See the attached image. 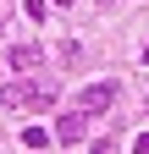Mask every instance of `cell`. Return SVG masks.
<instances>
[{
	"label": "cell",
	"mask_w": 149,
	"mask_h": 154,
	"mask_svg": "<svg viewBox=\"0 0 149 154\" xmlns=\"http://www.w3.org/2000/svg\"><path fill=\"white\" fill-rule=\"evenodd\" d=\"M55 94L44 83H33V77H11V83H0V110H50Z\"/></svg>",
	"instance_id": "1"
},
{
	"label": "cell",
	"mask_w": 149,
	"mask_h": 154,
	"mask_svg": "<svg viewBox=\"0 0 149 154\" xmlns=\"http://www.w3.org/2000/svg\"><path fill=\"white\" fill-rule=\"evenodd\" d=\"M116 105V83H88L83 94H78V110L83 116H100V110H110Z\"/></svg>",
	"instance_id": "2"
},
{
	"label": "cell",
	"mask_w": 149,
	"mask_h": 154,
	"mask_svg": "<svg viewBox=\"0 0 149 154\" xmlns=\"http://www.w3.org/2000/svg\"><path fill=\"white\" fill-rule=\"evenodd\" d=\"M83 132H88V116L83 110H72V116L55 121V138H61V143H83Z\"/></svg>",
	"instance_id": "3"
},
{
	"label": "cell",
	"mask_w": 149,
	"mask_h": 154,
	"mask_svg": "<svg viewBox=\"0 0 149 154\" xmlns=\"http://www.w3.org/2000/svg\"><path fill=\"white\" fill-rule=\"evenodd\" d=\"M39 55H44L39 44H11V55H6V61H11L17 72H33V66H39Z\"/></svg>",
	"instance_id": "4"
},
{
	"label": "cell",
	"mask_w": 149,
	"mask_h": 154,
	"mask_svg": "<svg viewBox=\"0 0 149 154\" xmlns=\"http://www.w3.org/2000/svg\"><path fill=\"white\" fill-rule=\"evenodd\" d=\"M50 138H55V132H44V127H28V132H22V143H28V149H44Z\"/></svg>",
	"instance_id": "5"
},
{
	"label": "cell",
	"mask_w": 149,
	"mask_h": 154,
	"mask_svg": "<svg viewBox=\"0 0 149 154\" xmlns=\"http://www.w3.org/2000/svg\"><path fill=\"white\" fill-rule=\"evenodd\" d=\"M133 154H149V132H144V138H138V143H133Z\"/></svg>",
	"instance_id": "6"
},
{
	"label": "cell",
	"mask_w": 149,
	"mask_h": 154,
	"mask_svg": "<svg viewBox=\"0 0 149 154\" xmlns=\"http://www.w3.org/2000/svg\"><path fill=\"white\" fill-rule=\"evenodd\" d=\"M94 154H110V143H105V138H100V143H94Z\"/></svg>",
	"instance_id": "7"
},
{
	"label": "cell",
	"mask_w": 149,
	"mask_h": 154,
	"mask_svg": "<svg viewBox=\"0 0 149 154\" xmlns=\"http://www.w3.org/2000/svg\"><path fill=\"white\" fill-rule=\"evenodd\" d=\"M144 61H149V44H144Z\"/></svg>",
	"instance_id": "8"
},
{
	"label": "cell",
	"mask_w": 149,
	"mask_h": 154,
	"mask_svg": "<svg viewBox=\"0 0 149 154\" xmlns=\"http://www.w3.org/2000/svg\"><path fill=\"white\" fill-rule=\"evenodd\" d=\"M0 28H6V17H0Z\"/></svg>",
	"instance_id": "9"
},
{
	"label": "cell",
	"mask_w": 149,
	"mask_h": 154,
	"mask_svg": "<svg viewBox=\"0 0 149 154\" xmlns=\"http://www.w3.org/2000/svg\"><path fill=\"white\" fill-rule=\"evenodd\" d=\"M61 6H72V0H61Z\"/></svg>",
	"instance_id": "10"
},
{
	"label": "cell",
	"mask_w": 149,
	"mask_h": 154,
	"mask_svg": "<svg viewBox=\"0 0 149 154\" xmlns=\"http://www.w3.org/2000/svg\"><path fill=\"white\" fill-rule=\"evenodd\" d=\"M144 110H149V99H144Z\"/></svg>",
	"instance_id": "11"
},
{
	"label": "cell",
	"mask_w": 149,
	"mask_h": 154,
	"mask_svg": "<svg viewBox=\"0 0 149 154\" xmlns=\"http://www.w3.org/2000/svg\"><path fill=\"white\" fill-rule=\"evenodd\" d=\"M105 6H110V0H105Z\"/></svg>",
	"instance_id": "12"
}]
</instances>
